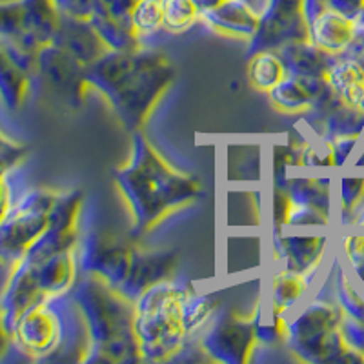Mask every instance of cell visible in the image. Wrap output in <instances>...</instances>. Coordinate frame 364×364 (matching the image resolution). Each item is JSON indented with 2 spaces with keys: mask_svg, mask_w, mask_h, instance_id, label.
Instances as JSON below:
<instances>
[{
  "mask_svg": "<svg viewBox=\"0 0 364 364\" xmlns=\"http://www.w3.org/2000/svg\"><path fill=\"white\" fill-rule=\"evenodd\" d=\"M50 203L41 193L28 195L9 208L0 223V261L17 262L46 228Z\"/></svg>",
  "mask_w": 364,
  "mask_h": 364,
  "instance_id": "obj_1",
  "label": "cell"
},
{
  "mask_svg": "<svg viewBox=\"0 0 364 364\" xmlns=\"http://www.w3.org/2000/svg\"><path fill=\"white\" fill-rule=\"evenodd\" d=\"M26 82L21 70L6 50L0 46V95L8 106L15 108L18 106L24 95Z\"/></svg>",
  "mask_w": 364,
  "mask_h": 364,
  "instance_id": "obj_2",
  "label": "cell"
},
{
  "mask_svg": "<svg viewBox=\"0 0 364 364\" xmlns=\"http://www.w3.org/2000/svg\"><path fill=\"white\" fill-rule=\"evenodd\" d=\"M161 18H164V2L162 0H142L141 4L136 6L135 22L139 28H155Z\"/></svg>",
  "mask_w": 364,
  "mask_h": 364,
  "instance_id": "obj_4",
  "label": "cell"
},
{
  "mask_svg": "<svg viewBox=\"0 0 364 364\" xmlns=\"http://www.w3.org/2000/svg\"><path fill=\"white\" fill-rule=\"evenodd\" d=\"M195 17L193 0H164V18L171 28H184Z\"/></svg>",
  "mask_w": 364,
  "mask_h": 364,
  "instance_id": "obj_3",
  "label": "cell"
}]
</instances>
